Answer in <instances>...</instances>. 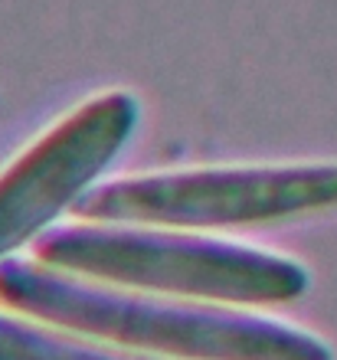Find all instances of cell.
I'll use <instances>...</instances> for the list:
<instances>
[{
  "label": "cell",
  "instance_id": "6da1fadb",
  "mask_svg": "<svg viewBox=\"0 0 337 360\" xmlns=\"http://www.w3.org/2000/svg\"><path fill=\"white\" fill-rule=\"evenodd\" d=\"M0 304L56 331L160 360H334L324 338L295 324L89 282L39 259L0 262Z\"/></svg>",
  "mask_w": 337,
  "mask_h": 360
},
{
  "label": "cell",
  "instance_id": "7a4b0ae2",
  "mask_svg": "<svg viewBox=\"0 0 337 360\" xmlns=\"http://www.w3.org/2000/svg\"><path fill=\"white\" fill-rule=\"evenodd\" d=\"M33 256L89 282L229 308L288 304L311 285L298 259L170 226L82 219L49 229Z\"/></svg>",
  "mask_w": 337,
  "mask_h": 360
},
{
  "label": "cell",
  "instance_id": "3957f363",
  "mask_svg": "<svg viewBox=\"0 0 337 360\" xmlns=\"http://www.w3.org/2000/svg\"><path fill=\"white\" fill-rule=\"evenodd\" d=\"M324 210H337V161L118 177L98 184L75 213L92 223L216 233L298 219Z\"/></svg>",
  "mask_w": 337,
  "mask_h": 360
},
{
  "label": "cell",
  "instance_id": "277c9868",
  "mask_svg": "<svg viewBox=\"0 0 337 360\" xmlns=\"http://www.w3.org/2000/svg\"><path fill=\"white\" fill-rule=\"evenodd\" d=\"M138 122L141 105L132 92L92 95L0 171V262L37 246L79 210L128 148Z\"/></svg>",
  "mask_w": 337,
  "mask_h": 360
},
{
  "label": "cell",
  "instance_id": "5b68a950",
  "mask_svg": "<svg viewBox=\"0 0 337 360\" xmlns=\"http://www.w3.org/2000/svg\"><path fill=\"white\" fill-rule=\"evenodd\" d=\"M0 360H160L132 351H115L105 344L85 341L75 334L56 331L30 318L0 311Z\"/></svg>",
  "mask_w": 337,
  "mask_h": 360
}]
</instances>
